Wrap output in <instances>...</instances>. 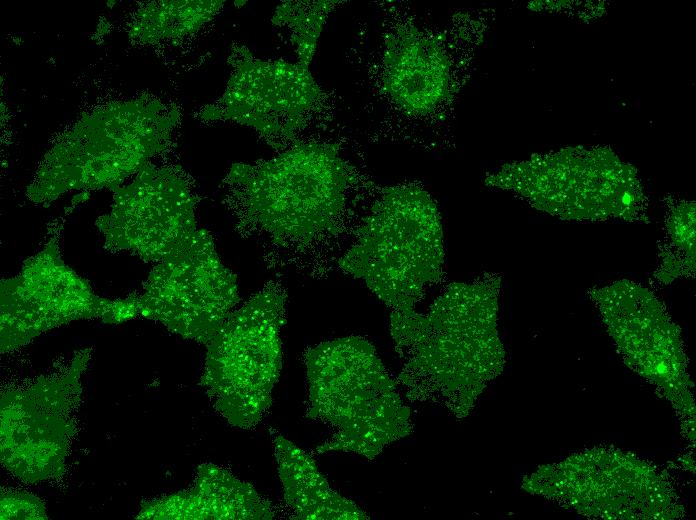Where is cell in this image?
Returning a JSON list of instances; mask_svg holds the SVG:
<instances>
[{
    "instance_id": "10",
    "label": "cell",
    "mask_w": 696,
    "mask_h": 520,
    "mask_svg": "<svg viewBox=\"0 0 696 520\" xmlns=\"http://www.w3.org/2000/svg\"><path fill=\"white\" fill-rule=\"evenodd\" d=\"M218 102L203 117L248 127L272 145L294 140L321 100L322 91L309 67L263 60L243 47Z\"/></svg>"
},
{
    "instance_id": "14",
    "label": "cell",
    "mask_w": 696,
    "mask_h": 520,
    "mask_svg": "<svg viewBox=\"0 0 696 520\" xmlns=\"http://www.w3.org/2000/svg\"><path fill=\"white\" fill-rule=\"evenodd\" d=\"M272 438L284 499L295 518H366L353 502L331 489L309 454L281 434Z\"/></svg>"
},
{
    "instance_id": "15",
    "label": "cell",
    "mask_w": 696,
    "mask_h": 520,
    "mask_svg": "<svg viewBox=\"0 0 696 520\" xmlns=\"http://www.w3.org/2000/svg\"><path fill=\"white\" fill-rule=\"evenodd\" d=\"M337 1L307 0L283 1L277 5L271 22L290 31L297 62L309 67L323 27Z\"/></svg>"
},
{
    "instance_id": "11",
    "label": "cell",
    "mask_w": 696,
    "mask_h": 520,
    "mask_svg": "<svg viewBox=\"0 0 696 520\" xmlns=\"http://www.w3.org/2000/svg\"><path fill=\"white\" fill-rule=\"evenodd\" d=\"M111 304L65 264L58 244L50 240L17 275L1 281V352L78 319L104 321Z\"/></svg>"
},
{
    "instance_id": "17",
    "label": "cell",
    "mask_w": 696,
    "mask_h": 520,
    "mask_svg": "<svg viewBox=\"0 0 696 520\" xmlns=\"http://www.w3.org/2000/svg\"><path fill=\"white\" fill-rule=\"evenodd\" d=\"M43 504L35 497L27 494H11L2 496L1 519H44Z\"/></svg>"
},
{
    "instance_id": "13",
    "label": "cell",
    "mask_w": 696,
    "mask_h": 520,
    "mask_svg": "<svg viewBox=\"0 0 696 520\" xmlns=\"http://www.w3.org/2000/svg\"><path fill=\"white\" fill-rule=\"evenodd\" d=\"M271 503L249 483L212 464L198 468L193 485L149 502L139 518L147 519H271Z\"/></svg>"
},
{
    "instance_id": "2",
    "label": "cell",
    "mask_w": 696,
    "mask_h": 520,
    "mask_svg": "<svg viewBox=\"0 0 696 520\" xmlns=\"http://www.w3.org/2000/svg\"><path fill=\"white\" fill-rule=\"evenodd\" d=\"M500 277L485 274L450 284L429 312L391 313V334L405 359L402 379L408 387L464 404L472 389L496 374L503 349L496 329Z\"/></svg>"
},
{
    "instance_id": "9",
    "label": "cell",
    "mask_w": 696,
    "mask_h": 520,
    "mask_svg": "<svg viewBox=\"0 0 696 520\" xmlns=\"http://www.w3.org/2000/svg\"><path fill=\"white\" fill-rule=\"evenodd\" d=\"M196 197L174 166L147 164L129 185L117 188L110 212L98 220L105 247L146 262H159L198 230Z\"/></svg>"
},
{
    "instance_id": "16",
    "label": "cell",
    "mask_w": 696,
    "mask_h": 520,
    "mask_svg": "<svg viewBox=\"0 0 696 520\" xmlns=\"http://www.w3.org/2000/svg\"><path fill=\"white\" fill-rule=\"evenodd\" d=\"M694 207L681 209L670 220L668 243L664 244L660 273L657 277L666 280L691 275L695 268V221Z\"/></svg>"
},
{
    "instance_id": "4",
    "label": "cell",
    "mask_w": 696,
    "mask_h": 520,
    "mask_svg": "<svg viewBox=\"0 0 696 520\" xmlns=\"http://www.w3.org/2000/svg\"><path fill=\"white\" fill-rule=\"evenodd\" d=\"M444 255L432 196L417 185H396L382 190L337 265L392 311L406 310L441 278Z\"/></svg>"
},
{
    "instance_id": "5",
    "label": "cell",
    "mask_w": 696,
    "mask_h": 520,
    "mask_svg": "<svg viewBox=\"0 0 696 520\" xmlns=\"http://www.w3.org/2000/svg\"><path fill=\"white\" fill-rule=\"evenodd\" d=\"M286 303L284 287L267 282L230 313L206 344L201 383L214 408L233 426L255 427L271 406L282 367Z\"/></svg>"
},
{
    "instance_id": "7",
    "label": "cell",
    "mask_w": 696,
    "mask_h": 520,
    "mask_svg": "<svg viewBox=\"0 0 696 520\" xmlns=\"http://www.w3.org/2000/svg\"><path fill=\"white\" fill-rule=\"evenodd\" d=\"M139 314L185 339L207 344L239 302L236 275L198 229L157 262L138 294Z\"/></svg>"
},
{
    "instance_id": "6",
    "label": "cell",
    "mask_w": 696,
    "mask_h": 520,
    "mask_svg": "<svg viewBox=\"0 0 696 520\" xmlns=\"http://www.w3.org/2000/svg\"><path fill=\"white\" fill-rule=\"evenodd\" d=\"M486 184L568 219H630L641 206L635 172L612 153L535 155L504 165Z\"/></svg>"
},
{
    "instance_id": "3",
    "label": "cell",
    "mask_w": 696,
    "mask_h": 520,
    "mask_svg": "<svg viewBox=\"0 0 696 520\" xmlns=\"http://www.w3.org/2000/svg\"><path fill=\"white\" fill-rule=\"evenodd\" d=\"M308 417L335 432L319 453L346 451L372 459L409 433L403 405L373 345L349 336L322 342L304 355Z\"/></svg>"
},
{
    "instance_id": "8",
    "label": "cell",
    "mask_w": 696,
    "mask_h": 520,
    "mask_svg": "<svg viewBox=\"0 0 696 520\" xmlns=\"http://www.w3.org/2000/svg\"><path fill=\"white\" fill-rule=\"evenodd\" d=\"M85 352L61 375L43 377L27 389L1 399V458L17 477L29 482L59 476L64 469Z\"/></svg>"
},
{
    "instance_id": "1",
    "label": "cell",
    "mask_w": 696,
    "mask_h": 520,
    "mask_svg": "<svg viewBox=\"0 0 696 520\" xmlns=\"http://www.w3.org/2000/svg\"><path fill=\"white\" fill-rule=\"evenodd\" d=\"M225 184L236 227L271 265L310 269L343 232L352 167L333 143L299 141L255 163H235Z\"/></svg>"
},
{
    "instance_id": "12",
    "label": "cell",
    "mask_w": 696,
    "mask_h": 520,
    "mask_svg": "<svg viewBox=\"0 0 696 520\" xmlns=\"http://www.w3.org/2000/svg\"><path fill=\"white\" fill-rule=\"evenodd\" d=\"M382 85L403 112L433 113L452 94V63L439 35L404 25L389 32L382 55Z\"/></svg>"
}]
</instances>
